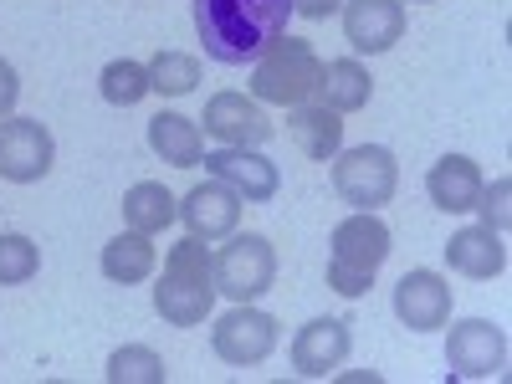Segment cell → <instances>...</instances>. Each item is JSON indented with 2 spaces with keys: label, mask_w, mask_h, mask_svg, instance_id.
Returning a JSON list of instances; mask_svg holds the SVG:
<instances>
[{
  "label": "cell",
  "mask_w": 512,
  "mask_h": 384,
  "mask_svg": "<svg viewBox=\"0 0 512 384\" xmlns=\"http://www.w3.org/2000/svg\"><path fill=\"white\" fill-rule=\"evenodd\" d=\"M292 0H195V31L205 57L221 67L256 62L287 31Z\"/></svg>",
  "instance_id": "cell-1"
},
{
  "label": "cell",
  "mask_w": 512,
  "mask_h": 384,
  "mask_svg": "<svg viewBox=\"0 0 512 384\" xmlns=\"http://www.w3.org/2000/svg\"><path fill=\"white\" fill-rule=\"evenodd\" d=\"M216 251L200 236H185L180 246H169L164 277L154 282V313L175 328H200L216 308Z\"/></svg>",
  "instance_id": "cell-2"
},
{
  "label": "cell",
  "mask_w": 512,
  "mask_h": 384,
  "mask_svg": "<svg viewBox=\"0 0 512 384\" xmlns=\"http://www.w3.org/2000/svg\"><path fill=\"white\" fill-rule=\"evenodd\" d=\"M318 72H323V62L313 52V41L282 31L272 47L251 62V98L256 103H277V108H297V103L313 98Z\"/></svg>",
  "instance_id": "cell-3"
},
{
  "label": "cell",
  "mask_w": 512,
  "mask_h": 384,
  "mask_svg": "<svg viewBox=\"0 0 512 384\" xmlns=\"http://www.w3.org/2000/svg\"><path fill=\"white\" fill-rule=\"evenodd\" d=\"M333 190L354 210H379L390 205L400 190V164L384 144H359V149H338L333 154Z\"/></svg>",
  "instance_id": "cell-4"
},
{
  "label": "cell",
  "mask_w": 512,
  "mask_h": 384,
  "mask_svg": "<svg viewBox=\"0 0 512 384\" xmlns=\"http://www.w3.org/2000/svg\"><path fill=\"white\" fill-rule=\"evenodd\" d=\"M277 282V246L267 236H226V246L216 251V292L231 303H256L262 292H272Z\"/></svg>",
  "instance_id": "cell-5"
},
{
  "label": "cell",
  "mask_w": 512,
  "mask_h": 384,
  "mask_svg": "<svg viewBox=\"0 0 512 384\" xmlns=\"http://www.w3.org/2000/svg\"><path fill=\"white\" fill-rule=\"evenodd\" d=\"M282 344V323L262 308L251 303H236L231 313L216 318V328H210V349H216V359L246 369V364H262L272 349Z\"/></svg>",
  "instance_id": "cell-6"
},
{
  "label": "cell",
  "mask_w": 512,
  "mask_h": 384,
  "mask_svg": "<svg viewBox=\"0 0 512 384\" xmlns=\"http://www.w3.org/2000/svg\"><path fill=\"white\" fill-rule=\"evenodd\" d=\"M57 164L52 128L41 118H0V180L11 185H36L47 180Z\"/></svg>",
  "instance_id": "cell-7"
},
{
  "label": "cell",
  "mask_w": 512,
  "mask_h": 384,
  "mask_svg": "<svg viewBox=\"0 0 512 384\" xmlns=\"http://www.w3.org/2000/svg\"><path fill=\"white\" fill-rule=\"evenodd\" d=\"M446 369L456 379H492L507 369V333L492 318H461L446 333Z\"/></svg>",
  "instance_id": "cell-8"
},
{
  "label": "cell",
  "mask_w": 512,
  "mask_h": 384,
  "mask_svg": "<svg viewBox=\"0 0 512 384\" xmlns=\"http://www.w3.org/2000/svg\"><path fill=\"white\" fill-rule=\"evenodd\" d=\"M205 134L210 139H221L226 149H262L272 134H277V123L267 118V108L246 98V93H216L205 103Z\"/></svg>",
  "instance_id": "cell-9"
},
{
  "label": "cell",
  "mask_w": 512,
  "mask_h": 384,
  "mask_svg": "<svg viewBox=\"0 0 512 384\" xmlns=\"http://www.w3.org/2000/svg\"><path fill=\"white\" fill-rule=\"evenodd\" d=\"M333 256L328 262H338V267H354V272H379L384 262H390V251H395V236H390V226L379 221V210H354V216H344L333 226Z\"/></svg>",
  "instance_id": "cell-10"
},
{
  "label": "cell",
  "mask_w": 512,
  "mask_h": 384,
  "mask_svg": "<svg viewBox=\"0 0 512 384\" xmlns=\"http://www.w3.org/2000/svg\"><path fill=\"white\" fill-rule=\"evenodd\" d=\"M395 318L410 333H436L451 323V282L431 267H415L395 282Z\"/></svg>",
  "instance_id": "cell-11"
},
{
  "label": "cell",
  "mask_w": 512,
  "mask_h": 384,
  "mask_svg": "<svg viewBox=\"0 0 512 384\" xmlns=\"http://www.w3.org/2000/svg\"><path fill=\"white\" fill-rule=\"evenodd\" d=\"M349 349H354V333H349L344 318H313V323L297 328L287 359H292V369L303 379H328V374L344 369Z\"/></svg>",
  "instance_id": "cell-12"
},
{
  "label": "cell",
  "mask_w": 512,
  "mask_h": 384,
  "mask_svg": "<svg viewBox=\"0 0 512 384\" xmlns=\"http://www.w3.org/2000/svg\"><path fill=\"white\" fill-rule=\"evenodd\" d=\"M338 16H344L349 47L364 52V57L390 52L395 41L405 36V0H344Z\"/></svg>",
  "instance_id": "cell-13"
},
{
  "label": "cell",
  "mask_w": 512,
  "mask_h": 384,
  "mask_svg": "<svg viewBox=\"0 0 512 384\" xmlns=\"http://www.w3.org/2000/svg\"><path fill=\"white\" fill-rule=\"evenodd\" d=\"M200 164H205L210 180L231 185L246 205H267L277 195V185H282L277 164L267 154H256V149H216V154H205Z\"/></svg>",
  "instance_id": "cell-14"
},
{
  "label": "cell",
  "mask_w": 512,
  "mask_h": 384,
  "mask_svg": "<svg viewBox=\"0 0 512 384\" xmlns=\"http://www.w3.org/2000/svg\"><path fill=\"white\" fill-rule=\"evenodd\" d=\"M241 205H246V200H241L231 185L205 180V185H195V190L180 200V221H185V231L200 236V241H226V236L241 226Z\"/></svg>",
  "instance_id": "cell-15"
},
{
  "label": "cell",
  "mask_w": 512,
  "mask_h": 384,
  "mask_svg": "<svg viewBox=\"0 0 512 384\" xmlns=\"http://www.w3.org/2000/svg\"><path fill=\"white\" fill-rule=\"evenodd\" d=\"M482 185L487 180H482L477 159H466V154H441L431 164V175H425V195H431V205L446 210V216H472Z\"/></svg>",
  "instance_id": "cell-16"
},
{
  "label": "cell",
  "mask_w": 512,
  "mask_h": 384,
  "mask_svg": "<svg viewBox=\"0 0 512 384\" xmlns=\"http://www.w3.org/2000/svg\"><path fill=\"white\" fill-rule=\"evenodd\" d=\"M446 267L461 272V277H472V282H492L507 272V246L497 231L487 226H466L446 241Z\"/></svg>",
  "instance_id": "cell-17"
},
{
  "label": "cell",
  "mask_w": 512,
  "mask_h": 384,
  "mask_svg": "<svg viewBox=\"0 0 512 384\" xmlns=\"http://www.w3.org/2000/svg\"><path fill=\"white\" fill-rule=\"evenodd\" d=\"M287 139L303 149L308 159H333L338 149H344V113H333V108H323V103H297V108H287Z\"/></svg>",
  "instance_id": "cell-18"
},
{
  "label": "cell",
  "mask_w": 512,
  "mask_h": 384,
  "mask_svg": "<svg viewBox=\"0 0 512 384\" xmlns=\"http://www.w3.org/2000/svg\"><path fill=\"white\" fill-rule=\"evenodd\" d=\"M369 98H374V77L354 57L328 62L313 82V103H323L333 113H359V108H369Z\"/></svg>",
  "instance_id": "cell-19"
},
{
  "label": "cell",
  "mask_w": 512,
  "mask_h": 384,
  "mask_svg": "<svg viewBox=\"0 0 512 384\" xmlns=\"http://www.w3.org/2000/svg\"><path fill=\"white\" fill-rule=\"evenodd\" d=\"M149 149L164 164H175V169H195L205 159V134H200V123L185 118V113H154L149 118Z\"/></svg>",
  "instance_id": "cell-20"
},
{
  "label": "cell",
  "mask_w": 512,
  "mask_h": 384,
  "mask_svg": "<svg viewBox=\"0 0 512 384\" xmlns=\"http://www.w3.org/2000/svg\"><path fill=\"white\" fill-rule=\"evenodd\" d=\"M98 267H103L108 282H123V287L149 282L154 267H159L154 236H144V231H123V236H113V241L103 246V256H98Z\"/></svg>",
  "instance_id": "cell-21"
},
{
  "label": "cell",
  "mask_w": 512,
  "mask_h": 384,
  "mask_svg": "<svg viewBox=\"0 0 512 384\" xmlns=\"http://www.w3.org/2000/svg\"><path fill=\"white\" fill-rule=\"evenodd\" d=\"M180 221V200L169 195L159 180H139L123 190V226L128 231H144V236H159L164 226Z\"/></svg>",
  "instance_id": "cell-22"
},
{
  "label": "cell",
  "mask_w": 512,
  "mask_h": 384,
  "mask_svg": "<svg viewBox=\"0 0 512 384\" xmlns=\"http://www.w3.org/2000/svg\"><path fill=\"white\" fill-rule=\"evenodd\" d=\"M200 88V57L195 52H175V47H164L154 52L149 62V93L159 98H185Z\"/></svg>",
  "instance_id": "cell-23"
},
{
  "label": "cell",
  "mask_w": 512,
  "mask_h": 384,
  "mask_svg": "<svg viewBox=\"0 0 512 384\" xmlns=\"http://www.w3.org/2000/svg\"><path fill=\"white\" fill-rule=\"evenodd\" d=\"M103 379H108V384H164L169 369H164V359H159L149 344H123V349L108 354Z\"/></svg>",
  "instance_id": "cell-24"
},
{
  "label": "cell",
  "mask_w": 512,
  "mask_h": 384,
  "mask_svg": "<svg viewBox=\"0 0 512 384\" xmlns=\"http://www.w3.org/2000/svg\"><path fill=\"white\" fill-rule=\"evenodd\" d=\"M98 93L113 103V108H139L149 98V67L144 62H128V57H113L98 77Z\"/></svg>",
  "instance_id": "cell-25"
},
{
  "label": "cell",
  "mask_w": 512,
  "mask_h": 384,
  "mask_svg": "<svg viewBox=\"0 0 512 384\" xmlns=\"http://www.w3.org/2000/svg\"><path fill=\"white\" fill-rule=\"evenodd\" d=\"M36 267H41V251H36L31 236H21V231H6V236H0V287L31 282Z\"/></svg>",
  "instance_id": "cell-26"
},
{
  "label": "cell",
  "mask_w": 512,
  "mask_h": 384,
  "mask_svg": "<svg viewBox=\"0 0 512 384\" xmlns=\"http://www.w3.org/2000/svg\"><path fill=\"white\" fill-rule=\"evenodd\" d=\"M507 200H512V180H507V175H497L492 185H482V195H477V205H472L477 216H482V226H487V231H497V236H502V231H507V221H512Z\"/></svg>",
  "instance_id": "cell-27"
},
{
  "label": "cell",
  "mask_w": 512,
  "mask_h": 384,
  "mask_svg": "<svg viewBox=\"0 0 512 384\" xmlns=\"http://www.w3.org/2000/svg\"><path fill=\"white\" fill-rule=\"evenodd\" d=\"M328 287H333L338 297H364V292L374 287V277H369V272H354V267L328 262Z\"/></svg>",
  "instance_id": "cell-28"
},
{
  "label": "cell",
  "mask_w": 512,
  "mask_h": 384,
  "mask_svg": "<svg viewBox=\"0 0 512 384\" xmlns=\"http://www.w3.org/2000/svg\"><path fill=\"white\" fill-rule=\"evenodd\" d=\"M16 98H21V77H16V67L6 57H0V118L16 113Z\"/></svg>",
  "instance_id": "cell-29"
},
{
  "label": "cell",
  "mask_w": 512,
  "mask_h": 384,
  "mask_svg": "<svg viewBox=\"0 0 512 384\" xmlns=\"http://www.w3.org/2000/svg\"><path fill=\"white\" fill-rule=\"evenodd\" d=\"M338 6H344V0H292V16L328 21V16H338Z\"/></svg>",
  "instance_id": "cell-30"
},
{
  "label": "cell",
  "mask_w": 512,
  "mask_h": 384,
  "mask_svg": "<svg viewBox=\"0 0 512 384\" xmlns=\"http://www.w3.org/2000/svg\"><path fill=\"white\" fill-rule=\"evenodd\" d=\"M415 6H431V0H415Z\"/></svg>",
  "instance_id": "cell-31"
}]
</instances>
